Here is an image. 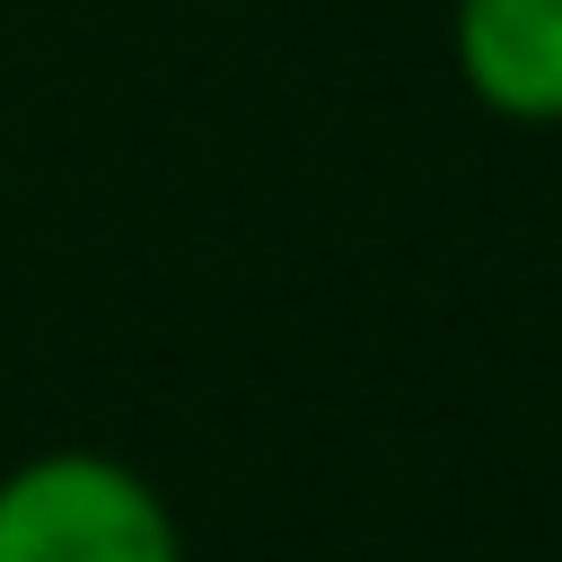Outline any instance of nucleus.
Masks as SVG:
<instances>
[{"label": "nucleus", "mask_w": 562, "mask_h": 562, "mask_svg": "<svg viewBox=\"0 0 562 562\" xmlns=\"http://www.w3.org/2000/svg\"><path fill=\"white\" fill-rule=\"evenodd\" d=\"M457 79L501 123H562V0H457Z\"/></svg>", "instance_id": "nucleus-2"}, {"label": "nucleus", "mask_w": 562, "mask_h": 562, "mask_svg": "<svg viewBox=\"0 0 562 562\" xmlns=\"http://www.w3.org/2000/svg\"><path fill=\"white\" fill-rule=\"evenodd\" d=\"M0 562H184V536L123 457L53 448L0 474Z\"/></svg>", "instance_id": "nucleus-1"}]
</instances>
